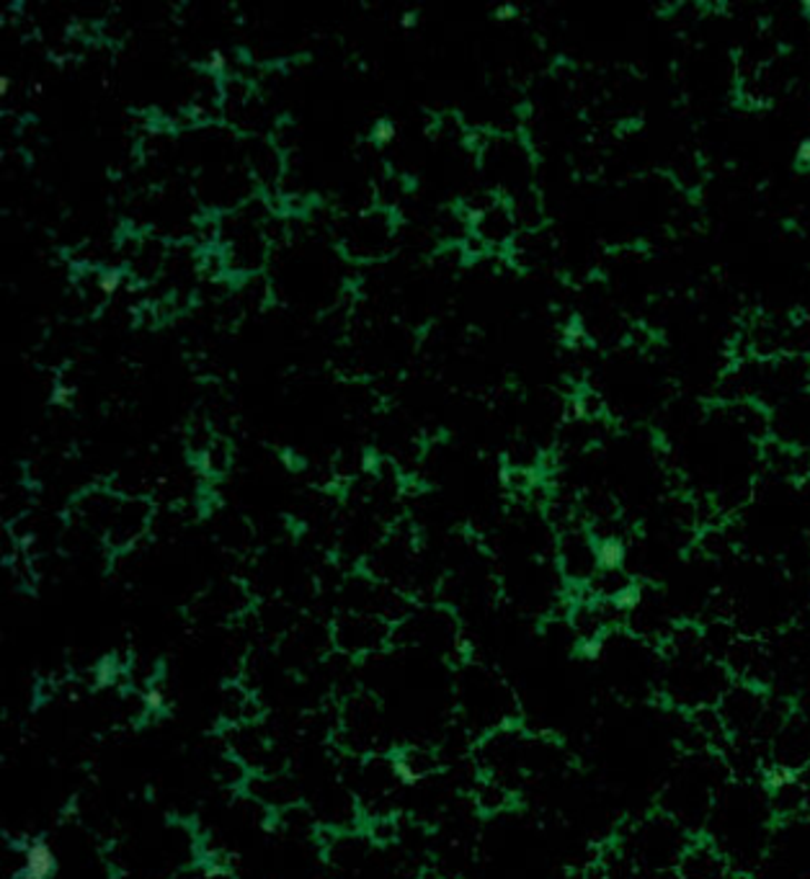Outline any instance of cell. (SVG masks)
<instances>
[{
	"instance_id": "4fadbf2b",
	"label": "cell",
	"mask_w": 810,
	"mask_h": 879,
	"mask_svg": "<svg viewBox=\"0 0 810 879\" xmlns=\"http://www.w3.org/2000/svg\"><path fill=\"white\" fill-rule=\"evenodd\" d=\"M493 13H496V19L508 21V19H516V16H520V8L512 6V3H506V6H498Z\"/></svg>"
},
{
	"instance_id": "3957f363",
	"label": "cell",
	"mask_w": 810,
	"mask_h": 879,
	"mask_svg": "<svg viewBox=\"0 0 810 879\" xmlns=\"http://www.w3.org/2000/svg\"><path fill=\"white\" fill-rule=\"evenodd\" d=\"M516 225L512 205L504 197H493L488 207H483L470 219V233L485 243V248H504L516 238Z\"/></svg>"
},
{
	"instance_id": "5bb4252c",
	"label": "cell",
	"mask_w": 810,
	"mask_h": 879,
	"mask_svg": "<svg viewBox=\"0 0 810 879\" xmlns=\"http://www.w3.org/2000/svg\"><path fill=\"white\" fill-rule=\"evenodd\" d=\"M798 166L800 168H810V140H803L798 145Z\"/></svg>"
},
{
	"instance_id": "7c38bea8",
	"label": "cell",
	"mask_w": 810,
	"mask_h": 879,
	"mask_svg": "<svg viewBox=\"0 0 810 879\" xmlns=\"http://www.w3.org/2000/svg\"><path fill=\"white\" fill-rule=\"evenodd\" d=\"M207 68L213 70V72H225V70H228V60H225V55L220 50H213V52H209Z\"/></svg>"
},
{
	"instance_id": "6da1fadb",
	"label": "cell",
	"mask_w": 810,
	"mask_h": 879,
	"mask_svg": "<svg viewBox=\"0 0 810 879\" xmlns=\"http://www.w3.org/2000/svg\"><path fill=\"white\" fill-rule=\"evenodd\" d=\"M393 246V215L387 209L364 211L352 223L344 238V250L352 258L375 260L387 256Z\"/></svg>"
},
{
	"instance_id": "5b68a950",
	"label": "cell",
	"mask_w": 810,
	"mask_h": 879,
	"mask_svg": "<svg viewBox=\"0 0 810 879\" xmlns=\"http://www.w3.org/2000/svg\"><path fill=\"white\" fill-rule=\"evenodd\" d=\"M58 867V859L45 841H34L27 851V865L21 869V879H50Z\"/></svg>"
},
{
	"instance_id": "8992f818",
	"label": "cell",
	"mask_w": 810,
	"mask_h": 879,
	"mask_svg": "<svg viewBox=\"0 0 810 879\" xmlns=\"http://www.w3.org/2000/svg\"><path fill=\"white\" fill-rule=\"evenodd\" d=\"M628 560V547L620 536H596L599 570H622Z\"/></svg>"
},
{
	"instance_id": "9c48e42d",
	"label": "cell",
	"mask_w": 810,
	"mask_h": 879,
	"mask_svg": "<svg viewBox=\"0 0 810 879\" xmlns=\"http://www.w3.org/2000/svg\"><path fill=\"white\" fill-rule=\"evenodd\" d=\"M117 679V663L115 661H103L96 671V687H109L111 681Z\"/></svg>"
},
{
	"instance_id": "30bf717a",
	"label": "cell",
	"mask_w": 810,
	"mask_h": 879,
	"mask_svg": "<svg viewBox=\"0 0 810 879\" xmlns=\"http://www.w3.org/2000/svg\"><path fill=\"white\" fill-rule=\"evenodd\" d=\"M70 401H72V387L58 382V385H55V389H52V395H50V405H58V408H68Z\"/></svg>"
},
{
	"instance_id": "52a82bcc",
	"label": "cell",
	"mask_w": 810,
	"mask_h": 879,
	"mask_svg": "<svg viewBox=\"0 0 810 879\" xmlns=\"http://www.w3.org/2000/svg\"><path fill=\"white\" fill-rule=\"evenodd\" d=\"M127 271L125 268H117V266H111V268H101L99 274H96V287L101 289V295L103 297H111V295H117V292L125 287V282H127Z\"/></svg>"
},
{
	"instance_id": "8fae6325",
	"label": "cell",
	"mask_w": 810,
	"mask_h": 879,
	"mask_svg": "<svg viewBox=\"0 0 810 879\" xmlns=\"http://www.w3.org/2000/svg\"><path fill=\"white\" fill-rule=\"evenodd\" d=\"M145 707H148V712H164V707H166V697H164V691H158V689H150L148 694H145Z\"/></svg>"
},
{
	"instance_id": "ba28073f",
	"label": "cell",
	"mask_w": 810,
	"mask_h": 879,
	"mask_svg": "<svg viewBox=\"0 0 810 879\" xmlns=\"http://www.w3.org/2000/svg\"><path fill=\"white\" fill-rule=\"evenodd\" d=\"M395 137H398V125H395L393 119H377L375 125H372V132H369V140L379 145H391Z\"/></svg>"
},
{
	"instance_id": "7a4b0ae2",
	"label": "cell",
	"mask_w": 810,
	"mask_h": 879,
	"mask_svg": "<svg viewBox=\"0 0 810 879\" xmlns=\"http://www.w3.org/2000/svg\"><path fill=\"white\" fill-rule=\"evenodd\" d=\"M679 879H735L731 857L712 841H692L676 865Z\"/></svg>"
},
{
	"instance_id": "277c9868",
	"label": "cell",
	"mask_w": 810,
	"mask_h": 879,
	"mask_svg": "<svg viewBox=\"0 0 810 879\" xmlns=\"http://www.w3.org/2000/svg\"><path fill=\"white\" fill-rule=\"evenodd\" d=\"M563 573L576 583H586L599 573L596 563V536L589 532H569L561 542Z\"/></svg>"
},
{
	"instance_id": "9a60e30c",
	"label": "cell",
	"mask_w": 810,
	"mask_h": 879,
	"mask_svg": "<svg viewBox=\"0 0 810 879\" xmlns=\"http://www.w3.org/2000/svg\"><path fill=\"white\" fill-rule=\"evenodd\" d=\"M418 23V11H408V13H403V19H401V27L403 29H413Z\"/></svg>"
}]
</instances>
